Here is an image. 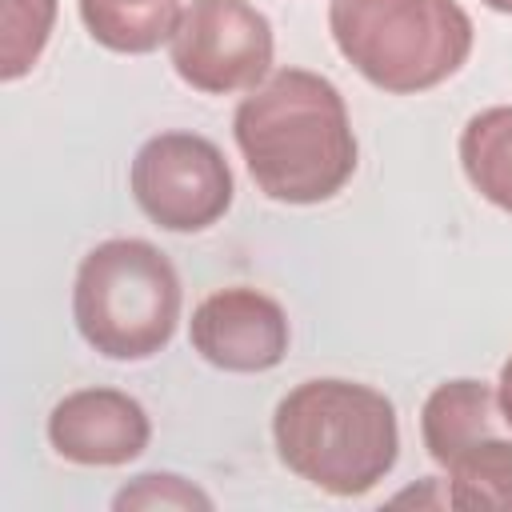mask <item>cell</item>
Instances as JSON below:
<instances>
[{
  "label": "cell",
  "instance_id": "obj_11",
  "mask_svg": "<svg viewBox=\"0 0 512 512\" xmlns=\"http://www.w3.org/2000/svg\"><path fill=\"white\" fill-rule=\"evenodd\" d=\"M460 164L488 204L512 212V104L484 108L464 124Z\"/></svg>",
  "mask_w": 512,
  "mask_h": 512
},
{
  "label": "cell",
  "instance_id": "obj_10",
  "mask_svg": "<svg viewBox=\"0 0 512 512\" xmlns=\"http://www.w3.org/2000/svg\"><path fill=\"white\" fill-rule=\"evenodd\" d=\"M80 16L96 44L140 56L172 40L180 0H80Z\"/></svg>",
  "mask_w": 512,
  "mask_h": 512
},
{
  "label": "cell",
  "instance_id": "obj_7",
  "mask_svg": "<svg viewBox=\"0 0 512 512\" xmlns=\"http://www.w3.org/2000/svg\"><path fill=\"white\" fill-rule=\"evenodd\" d=\"M192 348L224 372H264L288 352L284 308L256 288H224L196 304Z\"/></svg>",
  "mask_w": 512,
  "mask_h": 512
},
{
  "label": "cell",
  "instance_id": "obj_1",
  "mask_svg": "<svg viewBox=\"0 0 512 512\" xmlns=\"http://www.w3.org/2000/svg\"><path fill=\"white\" fill-rule=\"evenodd\" d=\"M236 144L256 188L284 204H320L356 172V136L344 96L308 68H276L236 116Z\"/></svg>",
  "mask_w": 512,
  "mask_h": 512
},
{
  "label": "cell",
  "instance_id": "obj_5",
  "mask_svg": "<svg viewBox=\"0 0 512 512\" xmlns=\"http://www.w3.org/2000/svg\"><path fill=\"white\" fill-rule=\"evenodd\" d=\"M272 24L248 0H188L168 40L172 68L196 92H252L272 68Z\"/></svg>",
  "mask_w": 512,
  "mask_h": 512
},
{
  "label": "cell",
  "instance_id": "obj_3",
  "mask_svg": "<svg viewBox=\"0 0 512 512\" xmlns=\"http://www.w3.org/2000/svg\"><path fill=\"white\" fill-rule=\"evenodd\" d=\"M344 60L384 92H424L472 52V20L456 0H328Z\"/></svg>",
  "mask_w": 512,
  "mask_h": 512
},
{
  "label": "cell",
  "instance_id": "obj_16",
  "mask_svg": "<svg viewBox=\"0 0 512 512\" xmlns=\"http://www.w3.org/2000/svg\"><path fill=\"white\" fill-rule=\"evenodd\" d=\"M496 404H500V416L512 424V356H508L504 368H500V392H496Z\"/></svg>",
  "mask_w": 512,
  "mask_h": 512
},
{
  "label": "cell",
  "instance_id": "obj_17",
  "mask_svg": "<svg viewBox=\"0 0 512 512\" xmlns=\"http://www.w3.org/2000/svg\"><path fill=\"white\" fill-rule=\"evenodd\" d=\"M488 8H496V12H512V0H484Z\"/></svg>",
  "mask_w": 512,
  "mask_h": 512
},
{
  "label": "cell",
  "instance_id": "obj_8",
  "mask_svg": "<svg viewBox=\"0 0 512 512\" xmlns=\"http://www.w3.org/2000/svg\"><path fill=\"white\" fill-rule=\"evenodd\" d=\"M148 436V412L120 388L68 392L48 416V440L72 464H128L148 448Z\"/></svg>",
  "mask_w": 512,
  "mask_h": 512
},
{
  "label": "cell",
  "instance_id": "obj_6",
  "mask_svg": "<svg viewBox=\"0 0 512 512\" xmlns=\"http://www.w3.org/2000/svg\"><path fill=\"white\" fill-rule=\"evenodd\" d=\"M128 180L140 212L168 232H200L232 204V168L224 152L196 132H160L144 140Z\"/></svg>",
  "mask_w": 512,
  "mask_h": 512
},
{
  "label": "cell",
  "instance_id": "obj_12",
  "mask_svg": "<svg viewBox=\"0 0 512 512\" xmlns=\"http://www.w3.org/2000/svg\"><path fill=\"white\" fill-rule=\"evenodd\" d=\"M448 508H512V440L488 436L448 464Z\"/></svg>",
  "mask_w": 512,
  "mask_h": 512
},
{
  "label": "cell",
  "instance_id": "obj_13",
  "mask_svg": "<svg viewBox=\"0 0 512 512\" xmlns=\"http://www.w3.org/2000/svg\"><path fill=\"white\" fill-rule=\"evenodd\" d=\"M56 0H0V80L24 76L52 32Z\"/></svg>",
  "mask_w": 512,
  "mask_h": 512
},
{
  "label": "cell",
  "instance_id": "obj_15",
  "mask_svg": "<svg viewBox=\"0 0 512 512\" xmlns=\"http://www.w3.org/2000/svg\"><path fill=\"white\" fill-rule=\"evenodd\" d=\"M436 476H428L420 488H408V492H400V496H392V508H400V504H424V508H444L448 504V488L444 492H436Z\"/></svg>",
  "mask_w": 512,
  "mask_h": 512
},
{
  "label": "cell",
  "instance_id": "obj_9",
  "mask_svg": "<svg viewBox=\"0 0 512 512\" xmlns=\"http://www.w3.org/2000/svg\"><path fill=\"white\" fill-rule=\"evenodd\" d=\"M420 436L436 464H452L472 444L496 436V392L484 380H444L420 408Z\"/></svg>",
  "mask_w": 512,
  "mask_h": 512
},
{
  "label": "cell",
  "instance_id": "obj_4",
  "mask_svg": "<svg viewBox=\"0 0 512 512\" xmlns=\"http://www.w3.org/2000/svg\"><path fill=\"white\" fill-rule=\"evenodd\" d=\"M80 336L112 360L156 356L180 320V280L172 260L148 240H104L80 268L72 288Z\"/></svg>",
  "mask_w": 512,
  "mask_h": 512
},
{
  "label": "cell",
  "instance_id": "obj_14",
  "mask_svg": "<svg viewBox=\"0 0 512 512\" xmlns=\"http://www.w3.org/2000/svg\"><path fill=\"white\" fill-rule=\"evenodd\" d=\"M112 508L116 512H128V508H200L208 512L212 508V496L200 492L192 480H180L172 472H148V476H136L132 484H124L116 496H112Z\"/></svg>",
  "mask_w": 512,
  "mask_h": 512
},
{
  "label": "cell",
  "instance_id": "obj_2",
  "mask_svg": "<svg viewBox=\"0 0 512 512\" xmlns=\"http://www.w3.org/2000/svg\"><path fill=\"white\" fill-rule=\"evenodd\" d=\"M280 460L332 496H360L396 464V408L356 380H308L272 416Z\"/></svg>",
  "mask_w": 512,
  "mask_h": 512
}]
</instances>
